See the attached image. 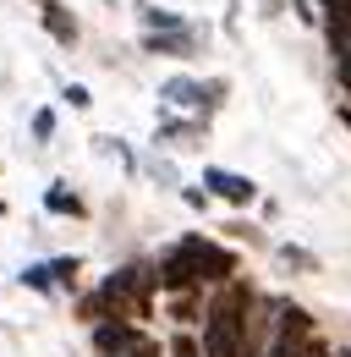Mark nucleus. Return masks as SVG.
<instances>
[{
    "label": "nucleus",
    "instance_id": "nucleus-14",
    "mask_svg": "<svg viewBox=\"0 0 351 357\" xmlns=\"http://www.w3.org/2000/svg\"><path fill=\"white\" fill-rule=\"evenodd\" d=\"M171 352H176V357H203V352H198V341H192V335H176V341H171Z\"/></svg>",
    "mask_w": 351,
    "mask_h": 357
},
{
    "label": "nucleus",
    "instance_id": "nucleus-10",
    "mask_svg": "<svg viewBox=\"0 0 351 357\" xmlns=\"http://www.w3.org/2000/svg\"><path fill=\"white\" fill-rule=\"evenodd\" d=\"M165 99L171 105H203V83H187V77H176V83H165Z\"/></svg>",
    "mask_w": 351,
    "mask_h": 357
},
{
    "label": "nucleus",
    "instance_id": "nucleus-17",
    "mask_svg": "<svg viewBox=\"0 0 351 357\" xmlns=\"http://www.w3.org/2000/svg\"><path fill=\"white\" fill-rule=\"evenodd\" d=\"M335 77H341V89L351 93V55H341V61H335Z\"/></svg>",
    "mask_w": 351,
    "mask_h": 357
},
{
    "label": "nucleus",
    "instance_id": "nucleus-15",
    "mask_svg": "<svg viewBox=\"0 0 351 357\" xmlns=\"http://www.w3.org/2000/svg\"><path fill=\"white\" fill-rule=\"evenodd\" d=\"M176 319H181V324H192V319H203V313H198V308H192V297H181V303H176Z\"/></svg>",
    "mask_w": 351,
    "mask_h": 357
},
{
    "label": "nucleus",
    "instance_id": "nucleus-18",
    "mask_svg": "<svg viewBox=\"0 0 351 357\" xmlns=\"http://www.w3.org/2000/svg\"><path fill=\"white\" fill-rule=\"evenodd\" d=\"M132 357H165V352H159L154 341H143V347H137V352H132Z\"/></svg>",
    "mask_w": 351,
    "mask_h": 357
},
{
    "label": "nucleus",
    "instance_id": "nucleus-20",
    "mask_svg": "<svg viewBox=\"0 0 351 357\" xmlns=\"http://www.w3.org/2000/svg\"><path fill=\"white\" fill-rule=\"evenodd\" d=\"M0 215H6V204H0Z\"/></svg>",
    "mask_w": 351,
    "mask_h": 357
},
{
    "label": "nucleus",
    "instance_id": "nucleus-3",
    "mask_svg": "<svg viewBox=\"0 0 351 357\" xmlns=\"http://www.w3.org/2000/svg\"><path fill=\"white\" fill-rule=\"evenodd\" d=\"M176 253L192 264V275H198V280H214V286L236 280V275H231V269H236V253H231V248H219V242H203V236H181V242H176Z\"/></svg>",
    "mask_w": 351,
    "mask_h": 357
},
{
    "label": "nucleus",
    "instance_id": "nucleus-1",
    "mask_svg": "<svg viewBox=\"0 0 351 357\" xmlns=\"http://www.w3.org/2000/svg\"><path fill=\"white\" fill-rule=\"evenodd\" d=\"M154 286H159L154 264H127L116 275H104V286L83 303V313L93 324H104V319H148L154 313Z\"/></svg>",
    "mask_w": 351,
    "mask_h": 357
},
{
    "label": "nucleus",
    "instance_id": "nucleus-16",
    "mask_svg": "<svg viewBox=\"0 0 351 357\" xmlns=\"http://www.w3.org/2000/svg\"><path fill=\"white\" fill-rule=\"evenodd\" d=\"M88 99H93V93H88V89H83V83H72V89H66V105H77V110H83Z\"/></svg>",
    "mask_w": 351,
    "mask_h": 357
},
{
    "label": "nucleus",
    "instance_id": "nucleus-8",
    "mask_svg": "<svg viewBox=\"0 0 351 357\" xmlns=\"http://www.w3.org/2000/svg\"><path fill=\"white\" fill-rule=\"evenodd\" d=\"M148 50L154 55H192V28H171V33H148Z\"/></svg>",
    "mask_w": 351,
    "mask_h": 357
},
{
    "label": "nucleus",
    "instance_id": "nucleus-12",
    "mask_svg": "<svg viewBox=\"0 0 351 357\" xmlns=\"http://www.w3.org/2000/svg\"><path fill=\"white\" fill-rule=\"evenodd\" d=\"M77 259H55V264H49V275H55V286H72V280H77Z\"/></svg>",
    "mask_w": 351,
    "mask_h": 357
},
{
    "label": "nucleus",
    "instance_id": "nucleus-4",
    "mask_svg": "<svg viewBox=\"0 0 351 357\" xmlns=\"http://www.w3.org/2000/svg\"><path fill=\"white\" fill-rule=\"evenodd\" d=\"M137 347H143V335H137L132 324H121V319L93 324V352H99V357H132Z\"/></svg>",
    "mask_w": 351,
    "mask_h": 357
},
{
    "label": "nucleus",
    "instance_id": "nucleus-11",
    "mask_svg": "<svg viewBox=\"0 0 351 357\" xmlns=\"http://www.w3.org/2000/svg\"><path fill=\"white\" fill-rule=\"evenodd\" d=\"M22 286H33V291H49V286H55L49 264H33V269H22Z\"/></svg>",
    "mask_w": 351,
    "mask_h": 357
},
{
    "label": "nucleus",
    "instance_id": "nucleus-2",
    "mask_svg": "<svg viewBox=\"0 0 351 357\" xmlns=\"http://www.w3.org/2000/svg\"><path fill=\"white\" fill-rule=\"evenodd\" d=\"M247 308H253V291L242 280H225L214 291V303L203 308V352L209 357H253V347H247Z\"/></svg>",
    "mask_w": 351,
    "mask_h": 357
},
{
    "label": "nucleus",
    "instance_id": "nucleus-6",
    "mask_svg": "<svg viewBox=\"0 0 351 357\" xmlns=\"http://www.w3.org/2000/svg\"><path fill=\"white\" fill-rule=\"evenodd\" d=\"M39 17H44V28H49V39H61V45H77V17H72L61 0H39Z\"/></svg>",
    "mask_w": 351,
    "mask_h": 357
},
{
    "label": "nucleus",
    "instance_id": "nucleus-5",
    "mask_svg": "<svg viewBox=\"0 0 351 357\" xmlns=\"http://www.w3.org/2000/svg\"><path fill=\"white\" fill-rule=\"evenodd\" d=\"M203 181H209V192H214V198H225V204H253V192H258L247 176L219 171V165H209V171H203Z\"/></svg>",
    "mask_w": 351,
    "mask_h": 357
},
{
    "label": "nucleus",
    "instance_id": "nucleus-9",
    "mask_svg": "<svg viewBox=\"0 0 351 357\" xmlns=\"http://www.w3.org/2000/svg\"><path fill=\"white\" fill-rule=\"evenodd\" d=\"M44 209H49V215H83V198H77L66 181H55V187L44 192Z\"/></svg>",
    "mask_w": 351,
    "mask_h": 357
},
{
    "label": "nucleus",
    "instance_id": "nucleus-13",
    "mask_svg": "<svg viewBox=\"0 0 351 357\" xmlns=\"http://www.w3.org/2000/svg\"><path fill=\"white\" fill-rule=\"evenodd\" d=\"M49 132H55V110H39V116H33V137L44 143Z\"/></svg>",
    "mask_w": 351,
    "mask_h": 357
},
{
    "label": "nucleus",
    "instance_id": "nucleus-7",
    "mask_svg": "<svg viewBox=\"0 0 351 357\" xmlns=\"http://www.w3.org/2000/svg\"><path fill=\"white\" fill-rule=\"evenodd\" d=\"M159 286H165V291H192V286H203V280H198L192 264L171 248V253H165V264H159Z\"/></svg>",
    "mask_w": 351,
    "mask_h": 357
},
{
    "label": "nucleus",
    "instance_id": "nucleus-19",
    "mask_svg": "<svg viewBox=\"0 0 351 357\" xmlns=\"http://www.w3.org/2000/svg\"><path fill=\"white\" fill-rule=\"evenodd\" d=\"M307 357H335V352H329V347H318V341H313V347H307Z\"/></svg>",
    "mask_w": 351,
    "mask_h": 357
}]
</instances>
